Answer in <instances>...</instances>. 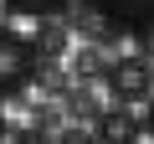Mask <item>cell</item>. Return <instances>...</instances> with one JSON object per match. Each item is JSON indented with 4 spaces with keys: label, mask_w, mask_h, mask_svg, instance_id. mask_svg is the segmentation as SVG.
Wrapping results in <instances>:
<instances>
[{
    "label": "cell",
    "mask_w": 154,
    "mask_h": 144,
    "mask_svg": "<svg viewBox=\"0 0 154 144\" xmlns=\"http://www.w3.org/2000/svg\"><path fill=\"white\" fill-rule=\"evenodd\" d=\"M36 72H41V57H36V41L16 26H0V93L16 98L36 83Z\"/></svg>",
    "instance_id": "1"
},
{
    "label": "cell",
    "mask_w": 154,
    "mask_h": 144,
    "mask_svg": "<svg viewBox=\"0 0 154 144\" xmlns=\"http://www.w3.org/2000/svg\"><path fill=\"white\" fill-rule=\"evenodd\" d=\"M103 88L113 93V103H144L154 88V67L144 57H113L103 62Z\"/></svg>",
    "instance_id": "2"
},
{
    "label": "cell",
    "mask_w": 154,
    "mask_h": 144,
    "mask_svg": "<svg viewBox=\"0 0 154 144\" xmlns=\"http://www.w3.org/2000/svg\"><path fill=\"white\" fill-rule=\"evenodd\" d=\"M77 5L98 11V16L113 21L123 36H144V31H154V0H77Z\"/></svg>",
    "instance_id": "3"
},
{
    "label": "cell",
    "mask_w": 154,
    "mask_h": 144,
    "mask_svg": "<svg viewBox=\"0 0 154 144\" xmlns=\"http://www.w3.org/2000/svg\"><path fill=\"white\" fill-rule=\"evenodd\" d=\"M88 129H93V144H139V134H144L128 103H113V108H98Z\"/></svg>",
    "instance_id": "4"
},
{
    "label": "cell",
    "mask_w": 154,
    "mask_h": 144,
    "mask_svg": "<svg viewBox=\"0 0 154 144\" xmlns=\"http://www.w3.org/2000/svg\"><path fill=\"white\" fill-rule=\"evenodd\" d=\"M31 41H36V57H41V62H57V57H67V52H72L77 31H72V21H36Z\"/></svg>",
    "instance_id": "5"
},
{
    "label": "cell",
    "mask_w": 154,
    "mask_h": 144,
    "mask_svg": "<svg viewBox=\"0 0 154 144\" xmlns=\"http://www.w3.org/2000/svg\"><path fill=\"white\" fill-rule=\"evenodd\" d=\"M5 11L16 21H67L77 11V0H5Z\"/></svg>",
    "instance_id": "6"
},
{
    "label": "cell",
    "mask_w": 154,
    "mask_h": 144,
    "mask_svg": "<svg viewBox=\"0 0 154 144\" xmlns=\"http://www.w3.org/2000/svg\"><path fill=\"white\" fill-rule=\"evenodd\" d=\"M5 144H51V134H46L41 124H21V129L5 134Z\"/></svg>",
    "instance_id": "7"
},
{
    "label": "cell",
    "mask_w": 154,
    "mask_h": 144,
    "mask_svg": "<svg viewBox=\"0 0 154 144\" xmlns=\"http://www.w3.org/2000/svg\"><path fill=\"white\" fill-rule=\"evenodd\" d=\"M72 72H77V77H93V72H103V52H98V46H82Z\"/></svg>",
    "instance_id": "8"
},
{
    "label": "cell",
    "mask_w": 154,
    "mask_h": 144,
    "mask_svg": "<svg viewBox=\"0 0 154 144\" xmlns=\"http://www.w3.org/2000/svg\"><path fill=\"white\" fill-rule=\"evenodd\" d=\"M139 129L154 139V93H149V103H144V118H139Z\"/></svg>",
    "instance_id": "9"
},
{
    "label": "cell",
    "mask_w": 154,
    "mask_h": 144,
    "mask_svg": "<svg viewBox=\"0 0 154 144\" xmlns=\"http://www.w3.org/2000/svg\"><path fill=\"white\" fill-rule=\"evenodd\" d=\"M5 134H11V124H5V113H0V144H5Z\"/></svg>",
    "instance_id": "10"
}]
</instances>
